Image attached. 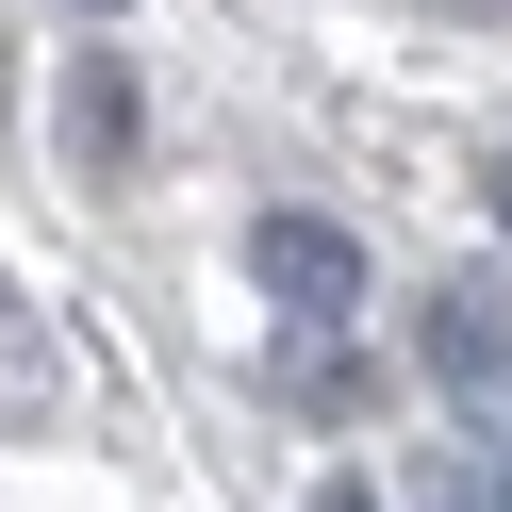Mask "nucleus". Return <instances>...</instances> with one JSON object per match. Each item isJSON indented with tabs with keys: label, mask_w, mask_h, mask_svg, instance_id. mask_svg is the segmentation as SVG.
I'll list each match as a JSON object with an SVG mask.
<instances>
[{
	"label": "nucleus",
	"mask_w": 512,
	"mask_h": 512,
	"mask_svg": "<svg viewBox=\"0 0 512 512\" xmlns=\"http://www.w3.org/2000/svg\"><path fill=\"white\" fill-rule=\"evenodd\" d=\"M248 281H265L281 314H364V248H347L331 215H248Z\"/></svg>",
	"instance_id": "nucleus-1"
},
{
	"label": "nucleus",
	"mask_w": 512,
	"mask_h": 512,
	"mask_svg": "<svg viewBox=\"0 0 512 512\" xmlns=\"http://www.w3.org/2000/svg\"><path fill=\"white\" fill-rule=\"evenodd\" d=\"M413 347H430V380H446V397L512 413V298H496V281H446V298L413 314Z\"/></svg>",
	"instance_id": "nucleus-2"
},
{
	"label": "nucleus",
	"mask_w": 512,
	"mask_h": 512,
	"mask_svg": "<svg viewBox=\"0 0 512 512\" xmlns=\"http://www.w3.org/2000/svg\"><path fill=\"white\" fill-rule=\"evenodd\" d=\"M67 133H83V166H116V149H133V67H116V50H83V83H67Z\"/></svg>",
	"instance_id": "nucleus-3"
},
{
	"label": "nucleus",
	"mask_w": 512,
	"mask_h": 512,
	"mask_svg": "<svg viewBox=\"0 0 512 512\" xmlns=\"http://www.w3.org/2000/svg\"><path fill=\"white\" fill-rule=\"evenodd\" d=\"M413 512H512V479L479 463V446H430V463H413Z\"/></svg>",
	"instance_id": "nucleus-4"
},
{
	"label": "nucleus",
	"mask_w": 512,
	"mask_h": 512,
	"mask_svg": "<svg viewBox=\"0 0 512 512\" xmlns=\"http://www.w3.org/2000/svg\"><path fill=\"white\" fill-rule=\"evenodd\" d=\"M0 380H17V397H50V347L17 331V281H0Z\"/></svg>",
	"instance_id": "nucleus-5"
},
{
	"label": "nucleus",
	"mask_w": 512,
	"mask_h": 512,
	"mask_svg": "<svg viewBox=\"0 0 512 512\" xmlns=\"http://www.w3.org/2000/svg\"><path fill=\"white\" fill-rule=\"evenodd\" d=\"M314 512H380V479H314Z\"/></svg>",
	"instance_id": "nucleus-6"
},
{
	"label": "nucleus",
	"mask_w": 512,
	"mask_h": 512,
	"mask_svg": "<svg viewBox=\"0 0 512 512\" xmlns=\"http://www.w3.org/2000/svg\"><path fill=\"white\" fill-rule=\"evenodd\" d=\"M479 199H496V232H512V149H496V182H479Z\"/></svg>",
	"instance_id": "nucleus-7"
},
{
	"label": "nucleus",
	"mask_w": 512,
	"mask_h": 512,
	"mask_svg": "<svg viewBox=\"0 0 512 512\" xmlns=\"http://www.w3.org/2000/svg\"><path fill=\"white\" fill-rule=\"evenodd\" d=\"M83 17H116V0H83Z\"/></svg>",
	"instance_id": "nucleus-8"
}]
</instances>
